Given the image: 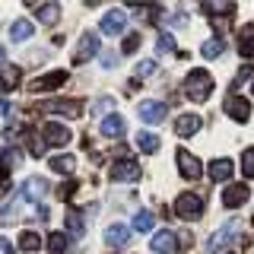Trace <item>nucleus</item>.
<instances>
[{"mask_svg":"<svg viewBox=\"0 0 254 254\" xmlns=\"http://www.w3.org/2000/svg\"><path fill=\"white\" fill-rule=\"evenodd\" d=\"M213 92V76L206 70H190L188 79H185V95L190 102H206Z\"/></svg>","mask_w":254,"mask_h":254,"instance_id":"1","label":"nucleus"},{"mask_svg":"<svg viewBox=\"0 0 254 254\" xmlns=\"http://www.w3.org/2000/svg\"><path fill=\"white\" fill-rule=\"evenodd\" d=\"M175 213H178L181 219H200L203 216V200L197 194H181L178 200H175Z\"/></svg>","mask_w":254,"mask_h":254,"instance_id":"2","label":"nucleus"},{"mask_svg":"<svg viewBox=\"0 0 254 254\" xmlns=\"http://www.w3.org/2000/svg\"><path fill=\"white\" fill-rule=\"evenodd\" d=\"M238 229H242L238 222H226V226H222L219 232H213V235H210V242H206V251L216 254V251L226 248V245H232L235 238H238Z\"/></svg>","mask_w":254,"mask_h":254,"instance_id":"3","label":"nucleus"},{"mask_svg":"<svg viewBox=\"0 0 254 254\" xmlns=\"http://www.w3.org/2000/svg\"><path fill=\"white\" fill-rule=\"evenodd\" d=\"M99 54V35L95 32H83L76 42V51H73V64H86Z\"/></svg>","mask_w":254,"mask_h":254,"instance_id":"4","label":"nucleus"},{"mask_svg":"<svg viewBox=\"0 0 254 254\" xmlns=\"http://www.w3.org/2000/svg\"><path fill=\"white\" fill-rule=\"evenodd\" d=\"M45 111L51 115H64V118H79L83 115V102L79 99H51V102H42Z\"/></svg>","mask_w":254,"mask_h":254,"instance_id":"5","label":"nucleus"},{"mask_svg":"<svg viewBox=\"0 0 254 254\" xmlns=\"http://www.w3.org/2000/svg\"><path fill=\"white\" fill-rule=\"evenodd\" d=\"M175 159H178V172L185 175L188 181H197V178L203 175V165H200V159H197L194 153H188V149H178V156H175Z\"/></svg>","mask_w":254,"mask_h":254,"instance_id":"6","label":"nucleus"},{"mask_svg":"<svg viewBox=\"0 0 254 254\" xmlns=\"http://www.w3.org/2000/svg\"><path fill=\"white\" fill-rule=\"evenodd\" d=\"M67 83V70H51V73L32 79V92H48V89H61Z\"/></svg>","mask_w":254,"mask_h":254,"instance_id":"7","label":"nucleus"},{"mask_svg":"<svg viewBox=\"0 0 254 254\" xmlns=\"http://www.w3.org/2000/svg\"><path fill=\"white\" fill-rule=\"evenodd\" d=\"M108 178H111V181H137V178H140V165L130 162V159H121V162L111 165Z\"/></svg>","mask_w":254,"mask_h":254,"instance_id":"8","label":"nucleus"},{"mask_svg":"<svg viewBox=\"0 0 254 254\" xmlns=\"http://www.w3.org/2000/svg\"><path fill=\"white\" fill-rule=\"evenodd\" d=\"M127 26V13L124 10H108L105 16H102V32L111 38V35H121Z\"/></svg>","mask_w":254,"mask_h":254,"instance_id":"9","label":"nucleus"},{"mask_svg":"<svg viewBox=\"0 0 254 254\" xmlns=\"http://www.w3.org/2000/svg\"><path fill=\"white\" fill-rule=\"evenodd\" d=\"M165 115H169V108H165V102H140V118L146 124H162Z\"/></svg>","mask_w":254,"mask_h":254,"instance_id":"10","label":"nucleus"},{"mask_svg":"<svg viewBox=\"0 0 254 254\" xmlns=\"http://www.w3.org/2000/svg\"><path fill=\"white\" fill-rule=\"evenodd\" d=\"M251 197L248 185H229L226 190H222V206H229V210H238L245 200Z\"/></svg>","mask_w":254,"mask_h":254,"instance_id":"11","label":"nucleus"},{"mask_svg":"<svg viewBox=\"0 0 254 254\" xmlns=\"http://www.w3.org/2000/svg\"><path fill=\"white\" fill-rule=\"evenodd\" d=\"M226 115L235 118L238 124H245V121L251 118V105L242 99V95H229V99H226Z\"/></svg>","mask_w":254,"mask_h":254,"instance_id":"12","label":"nucleus"},{"mask_svg":"<svg viewBox=\"0 0 254 254\" xmlns=\"http://www.w3.org/2000/svg\"><path fill=\"white\" fill-rule=\"evenodd\" d=\"M42 133H45V143H51V146H64V143L70 140V130L58 121H48L42 124Z\"/></svg>","mask_w":254,"mask_h":254,"instance_id":"13","label":"nucleus"},{"mask_svg":"<svg viewBox=\"0 0 254 254\" xmlns=\"http://www.w3.org/2000/svg\"><path fill=\"white\" fill-rule=\"evenodd\" d=\"M124 118L121 115H105V118H102V127H99V130H102V137H108V140H118V137H124Z\"/></svg>","mask_w":254,"mask_h":254,"instance_id":"14","label":"nucleus"},{"mask_svg":"<svg viewBox=\"0 0 254 254\" xmlns=\"http://www.w3.org/2000/svg\"><path fill=\"white\" fill-rule=\"evenodd\" d=\"M127 242H130V229H127L124 222H115V226L105 229V245H111V248H124Z\"/></svg>","mask_w":254,"mask_h":254,"instance_id":"15","label":"nucleus"},{"mask_svg":"<svg viewBox=\"0 0 254 254\" xmlns=\"http://www.w3.org/2000/svg\"><path fill=\"white\" fill-rule=\"evenodd\" d=\"M149 248H153L156 254H175V248H178V238H175V235L169 232V229H162L159 235H153Z\"/></svg>","mask_w":254,"mask_h":254,"instance_id":"16","label":"nucleus"},{"mask_svg":"<svg viewBox=\"0 0 254 254\" xmlns=\"http://www.w3.org/2000/svg\"><path fill=\"white\" fill-rule=\"evenodd\" d=\"M45 194H48V181H45V178H29L26 188H22V197H26V200H32V203H38Z\"/></svg>","mask_w":254,"mask_h":254,"instance_id":"17","label":"nucleus"},{"mask_svg":"<svg viewBox=\"0 0 254 254\" xmlns=\"http://www.w3.org/2000/svg\"><path fill=\"white\" fill-rule=\"evenodd\" d=\"M197 130H200V118L197 115H181L178 121H175V133H178V137H194Z\"/></svg>","mask_w":254,"mask_h":254,"instance_id":"18","label":"nucleus"},{"mask_svg":"<svg viewBox=\"0 0 254 254\" xmlns=\"http://www.w3.org/2000/svg\"><path fill=\"white\" fill-rule=\"evenodd\" d=\"M238 51H242V58H254V26H242V32H238Z\"/></svg>","mask_w":254,"mask_h":254,"instance_id":"19","label":"nucleus"},{"mask_svg":"<svg viewBox=\"0 0 254 254\" xmlns=\"http://www.w3.org/2000/svg\"><path fill=\"white\" fill-rule=\"evenodd\" d=\"M210 178L213 181H229L232 178V159H213L210 162Z\"/></svg>","mask_w":254,"mask_h":254,"instance_id":"20","label":"nucleus"},{"mask_svg":"<svg viewBox=\"0 0 254 254\" xmlns=\"http://www.w3.org/2000/svg\"><path fill=\"white\" fill-rule=\"evenodd\" d=\"M19 76H22V73H19V67H13V64H6V67L0 70V86H3V92H13L16 86L22 83Z\"/></svg>","mask_w":254,"mask_h":254,"instance_id":"21","label":"nucleus"},{"mask_svg":"<svg viewBox=\"0 0 254 254\" xmlns=\"http://www.w3.org/2000/svg\"><path fill=\"white\" fill-rule=\"evenodd\" d=\"M51 169L58 172V175H73L76 159H73V156H54V159H51Z\"/></svg>","mask_w":254,"mask_h":254,"instance_id":"22","label":"nucleus"},{"mask_svg":"<svg viewBox=\"0 0 254 254\" xmlns=\"http://www.w3.org/2000/svg\"><path fill=\"white\" fill-rule=\"evenodd\" d=\"M32 29H35V26H32L29 19H16L13 29H10V38H13V42H26V38L32 35Z\"/></svg>","mask_w":254,"mask_h":254,"instance_id":"23","label":"nucleus"},{"mask_svg":"<svg viewBox=\"0 0 254 254\" xmlns=\"http://www.w3.org/2000/svg\"><path fill=\"white\" fill-rule=\"evenodd\" d=\"M35 16L42 22H48V26H51V22H58V16H61V6L58 3H45V6H35Z\"/></svg>","mask_w":254,"mask_h":254,"instance_id":"24","label":"nucleus"},{"mask_svg":"<svg viewBox=\"0 0 254 254\" xmlns=\"http://www.w3.org/2000/svg\"><path fill=\"white\" fill-rule=\"evenodd\" d=\"M159 143H162V140H159L156 133H146V130L137 133V146L143 149V153H159Z\"/></svg>","mask_w":254,"mask_h":254,"instance_id":"25","label":"nucleus"},{"mask_svg":"<svg viewBox=\"0 0 254 254\" xmlns=\"http://www.w3.org/2000/svg\"><path fill=\"white\" fill-rule=\"evenodd\" d=\"M19 248L29 251V254H35L38 248H42V235H38V232H22L19 235Z\"/></svg>","mask_w":254,"mask_h":254,"instance_id":"26","label":"nucleus"},{"mask_svg":"<svg viewBox=\"0 0 254 254\" xmlns=\"http://www.w3.org/2000/svg\"><path fill=\"white\" fill-rule=\"evenodd\" d=\"M200 54L206 61H216L219 54H222V38H210V42H203V48H200Z\"/></svg>","mask_w":254,"mask_h":254,"instance_id":"27","label":"nucleus"},{"mask_svg":"<svg viewBox=\"0 0 254 254\" xmlns=\"http://www.w3.org/2000/svg\"><path fill=\"white\" fill-rule=\"evenodd\" d=\"M149 229H153V213L140 210L137 216H133V232H149Z\"/></svg>","mask_w":254,"mask_h":254,"instance_id":"28","label":"nucleus"},{"mask_svg":"<svg viewBox=\"0 0 254 254\" xmlns=\"http://www.w3.org/2000/svg\"><path fill=\"white\" fill-rule=\"evenodd\" d=\"M48 251H51V254H64V251H67V235L51 232V235H48Z\"/></svg>","mask_w":254,"mask_h":254,"instance_id":"29","label":"nucleus"},{"mask_svg":"<svg viewBox=\"0 0 254 254\" xmlns=\"http://www.w3.org/2000/svg\"><path fill=\"white\" fill-rule=\"evenodd\" d=\"M0 162H3L6 172H10V169H16V165L22 162V153L19 149H3V153H0Z\"/></svg>","mask_w":254,"mask_h":254,"instance_id":"30","label":"nucleus"},{"mask_svg":"<svg viewBox=\"0 0 254 254\" xmlns=\"http://www.w3.org/2000/svg\"><path fill=\"white\" fill-rule=\"evenodd\" d=\"M67 229H70L73 235H83V232H86V222H83V216H79L76 210L67 213Z\"/></svg>","mask_w":254,"mask_h":254,"instance_id":"31","label":"nucleus"},{"mask_svg":"<svg viewBox=\"0 0 254 254\" xmlns=\"http://www.w3.org/2000/svg\"><path fill=\"white\" fill-rule=\"evenodd\" d=\"M242 172H245V178H254V146H248L242 153Z\"/></svg>","mask_w":254,"mask_h":254,"instance_id":"32","label":"nucleus"},{"mask_svg":"<svg viewBox=\"0 0 254 254\" xmlns=\"http://www.w3.org/2000/svg\"><path fill=\"white\" fill-rule=\"evenodd\" d=\"M156 48H159L162 54H172V51H175V38H172V32H159Z\"/></svg>","mask_w":254,"mask_h":254,"instance_id":"33","label":"nucleus"},{"mask_svg":"<svg viewBox=\"0 0 254 254\" xmlns=\"http://www.w3.org/2000/svg\"><path fill=\"white\" fill-rule=\"evenodd\" d=\"M118 61H121V58H118L115 51H102V54H99V64H102L105 70H115V67H118Z\"/></svg>","mask_w":254,"mask_h":254,"instance_id":"34","label":"nucleus"},{"mask_svg":"<svg viewBox=\"0 0 254 254\" xmlns=\"http://www.w3.org/2000/svg\"><path fill=\"white\" fill-rule=\"evenodd\" d=\"M153 73H156V64L153 61H140L137 64V76L140 79H146V76H153Z\"/></svg>","mask_w":254,"mask_h":254,"instance_id":"35","label":"nucleus"},{"mask_svg":"<svg viewBox=\"0 0 254 254\" xmlns=\"http://www.w3.org/2000/svg\"><path fill=\"white\" fill-rule=\"evenodd\" d=\"M251 73H254V67H251V64H245V67L238 70V76H235V83H232V95H235V89H238V86H242V83H245V79H248Z\"/></svg>","mask_w":254,"mask_h":254,"instance_id":"36","label":"nucleus"},{"mask_svg":"<svg viewBox=\"0 0 254 254\" xmlns=\"http://www.w3.org/2000/svg\"><path fill=\"white\" fill-rule=\"evenodd\" d=\"M140 48V35H127L124 38V54H133Z\"/></svg>","mask_w":254,"mask_h":254,"instance_id":"37","label":"nucleus"},{"mask_svg":"<svg viewBox=\"0 0 254 254\" xmlns=\"http://www.w3.org/2000/svg\"><path fill=\"white\" fill-rule=\"evenodd\" d=\"M29 149H32V156H42L45 153V143L38 140V137H29Z\"/></svg>","mask_w":254,"mask_h":254,"instance_id":"38","label":"nucleus"},{"mask_svg":"<svg viewBox=\"0 0 254 254\" xmlns=\"http://www.w3.org/2000/svg\"><path fill=\"white\" fill-rule=\"evenodd\" d=\"M73 190H76V181H67V185H64V190H61V197H64V200H67V197L73 194Z\"/></svg>","mask_w":254,"mask_h":254,"instance_id":"39","label":"nucleus"},{"mask_svg":"<svg viewBox=\"0 0 254 254\" xmlns=\"http://www.w3.org/2000/svg\"><path fill=\"white\" fill-rule=\"evenodd\" d=\"M111 105H115V99H99V105H95V111L102 115V111H105V108H111Z\"/></svg>","mask_w":254,"mask_h":254,"instance_id":"40","label":"nucleus"},{"mask_svg":"<svg viewBox=\"0 0 254 254\" xmlns=\"http://www.w3.org/2000/svg\"><path fill=\"white\" fill-rule=\"evenodd\" d=\"M0 254H13V245H10V242H6V238H3V235H0Z\"/></svg>","mask_w":254,"mask_h":254,"instance_id":"41","label":"nucleus"},{"mask_svg":"<svg viewBox=\"0 0 254 254\" xmlns=\"http://www.w3.org/2000/svg\"><path fill=\"white\" fill-rule=\"evenodd\" d=\"M6 194H10V178H3V181H0V200H3Z\"/></svg>","mask_w":254,"mask_h":254,"instance_id":"42","label":"nucleus"},{"mask_svg":"<svg viewBox=\"0 0 254 254\" xmlns=\"http://www.w3.org/2000/svg\"><path fill=\"white\" fill-rule=\"evenodd\" d=\"M185 22H188V13L178 10V13H175V26H185Z\"/></svg>","mask_w":254,"mask_h":254,"instance_id":"43","label":"nucleus"},{"mask_svg":"<svg viewBox=\"0 0 254 254\" xmlns=\"http://www.w3.org/2000/svg\"><path fill=\"white\" fill-rule=\"evenodd\" d=\"M0 115H3V118H6V115H10V102H6V99H3V95H0Z\"/></svg>","mask_w":254,"mask_h":254,"instance_id":"44","label":"nucleus"},{"mask_svg":"<svg viewBox=\"0 0 254 254\" xmlns=\"http://www.w3.org/2000/svg\"><path fill=\"white\" fill-rule=\"evenodd\" d=\"M3 61H6V51H3V48H0V70H3Z\"/></svg>","mask_w":254,"mask_h":254,"instance_id":"45","label":"nucleus"},{"mask_svg":"<svg viewBox=\"0 0 254 254\" xmlns=\"http://www.w3.org/2000/svg\"><path fill=\"white\" fill-rule=\"evenodd\" d=\"M3 172H6V169H3V162H0V181H3Z\"/></svg>","mask_w":254,"mask_h":254,"instance_id":"46","label":"nucleus"},{"mask_svg":"<svg viewBox=\"0 0 254 254\" xmlns=\"http://www.w3.org/2000/svg\"><path fill=\"white\" fill-rule=\"evenodd\" d=\"M251 222H254V216H251Z\"/></svg>","mask_w":254,"mask_h":254,"instance_id":"47","label":"nucleus"},{"mask_svg":"<svg viewBox=\"0 0 254 254\" xmlns=\"http://www.w3.org/2000/svg\"><path fill=\"white\" fill-rule=\"evenodd\" d=\"M232 254H235V251H232Z\"/></svg>","mask_w":254,"mask_h":254,"instance_id":"48","label":"nucleus"}]
</instances>
